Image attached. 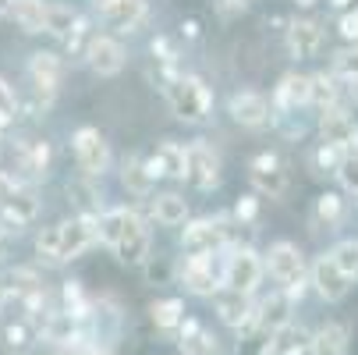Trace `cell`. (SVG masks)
I'll use <instances>...</instances> for the list:
<instances>
[{"label": "cell", "instance_id": "1", "mask_svg": "<svg viewBox=\"0 0 358 355\" xmlns=\"http://www.w3.org/2000/svg\"><path fill=\"white\" fill-rule=\"evenodd\" d=\"M99 228V242L114 249V256L121 263H145L149 260V228L142 224V217L128 207L107 210L103 217H96Z\"/></svg>", "mask_w": 358, "mask_h": 355}, {"label": "cell", "instance_id": "2", "mask_svg": "<svg viewBox=\"0 0 358 355\" xmlns=\"http://www.w3.org/2000/svg\"><path fill=\"white\" fill-rule=\"evenodd\" d=\"M167 107L174 118L188 121V125H199L206 121L210 107H213V96L206 89V82L195 78V75H174L167 82Z\"/></svg>", "mask_w": 358, "mask_h": 355}, {"label": "cell", "instance_id": "3", "mask_svg": "<svg viewBox=\"0 0 358 355\" xmlns=\"http://www.w3.org/2000/svg\"><path fill=\"white\" fill-rule=\"evenodd\" d=\"M263 267L273 274L277 284H284V291H287L291 298H301V291H305V260H301L298 245H291V242L270 245Z\"/></svg>", "mask_w": 358, "mask_h": 355}, {"label": "cell", "instance_id": "4", "mask_svg": "<svg viewBox=\"0 0 358 355\" xmlns=\"http://www.w3.org/2000/svg\"><path fill=\"white\" fill-rule=\"evenodd\" d=\"M181 281L192 295L210 298L224 288V263L217 260V252H188V260L181 263Z\"/></svg>", "mask_w": 358, "mask_h": 355}, {"label": "cell", "instance_id": "5", "mask_svg": "<svg viewBox=\"0 0 358 355\" xmlns=\"http://www.w3.org/2000/svg\"><path fill=\"white\" fill-rule=\"evenodd\" d=\"M57 228V256L61 263L64 260H78L82 252H89L96 242H99V228H96V217H71L64 224H54Z\"/></svg>", "mask_w": 358, "mask_h": 355}, {"label": "cell", "instance_id": "6", "mask_svg": "<svg viewBox=\"0 0 358 355\" xmlns=\"http://www.w3.org/2000/svg\"><path fill=\"white\" fill-rule=\"evenodd\" d=\"M263 281V260L255 256V252L248 245L234 249L231 256L224 260V288L231 291H255V284Z\"/></svg>", "mask_w": 358, "mask_h": 355}, {"label": "cell", "instance_id": "7", "mask_svg": "<svg viewBox=\"0 0 358 355\" xmlns=\"http://www.w3.org/2000/svg\"><path fill=\"white\" fill-rule=\"evenodd\" d=\"M29 78H32V92H36V107L50 104L64 78V61L57 54H50V50H39V54H32L29 61Z\"/></svg>", "mask_w": 358, "mask_h": 355}, {"label": "cell", "instance_id": "8", "mask_svg": "<svg viewBox=\"0 0 358 355\" xmlns=\"http://www.w3.org/2000/svg\"><path fill=\"white\" fill-rule=\"evenodd\" d=\"M75 157H78V167L89 178L103 174L110 167V146H107L103 132L99 128H78L75 132Z\"/></svg>", "mask_w": 358, "mask_h": 355}, {"label": "cell", "instance_id": "9", "mask_svg": "<svg viewBox=\"0 0 358 355\" xmlns=\"http://www.w3.org/2000/svg\"><path fill=\"white\" fill-rule=\"evenodd\" d=\"M185 178L195 188H213L220 181V157L213 153V146L206 142L185 146Z\"/></svg>", "mask_w": 358, "mask_h": 355}, {"label": "cell", "instance_id": "10", "mask_svg": "<svg viewBox=\"0 0 358 355\" xmlns=\"http://www.w3.org/2000/svg\"><path fill=\"white\" fill-rule=\"evenodd\" d=\"M248 174H252V185L259 192H266L270 199H280L287 192V171H284V164L273 153H259L252 160Z\"/></svg>", "mask_w": 358, "mask_h": 355}, {"label": "cell", "instance_id": "11", "mask_svg": "<svg viewBox=\"0 0 358 355\" xmlns=\"http://www.w3.org/2000/svg\"><path fill=\"white\" fill-rule=\"evenodd\" d=\"M185 252H220L227 245V231H224V217L217 221H195L185 228L181 235Z\"/></svg>", "mask_w": 358, "mask_h": 355}, {"label": "cell", "instance_id": "12", "mask_svg": "<svg viewBox=\"0 0 358 355\" xmlns=\"http://www.w3.org/2000/svg\"><path fill=\"white\" fill-rule=\"evenodd\" d=\"M313 284H316V291H320L327 302H341L355 281L334 263V256H320V260L313 263Z\"/></svg>", "mask_w": 358, "mask_h": 355}, {"label": "cell", "instance_id": "13", "mask_svg": "<svg viewBox=\"0 0 358 355\" xmlns=\"http://www.w3.org/2000/svg\"><path fill=\"white\" fill-rule=\"evenodd\" d=\"M320 135L323 142L337 146V149H348V153H358V125L344 114V111H327L320 118Z\"/></svg>", "mask_w": 358, "mask_h": 355}, {"label": "cell", "instance_id": "14", "mask_svg": "<svg viewBox=\"0 0 358 355\" xmlns=\"http://www.w3.org/2000/svg\"><path fill=\"white\" fill-rule=\"evenodd\" d=\"M85 57H89V64H92L96 75L110 78V75H117V71L124 68V46H121L114 36H96Z\"/></svg>", "mask_w": 358, "mask_h": 355}, {"label": "cell", "instance_id": "15", "mask_svg": "<svg viewBox=\"0 0 358 355\" xmlns=\"http://www.w3.org/2000/svg\"><path fill=\"white\" fill-rule=\"evenodd\" d=\"M231 118L245 128H263L270 121V104H266V96L259 92H238L231 96Z\"/></svg>", "mask_w": 358, "mask_h": 355}, {"label": "cell", "instance_id": "16", "mask_svg": "<svg viewBox=\"0 0 358 355\" xmlns=\"http://www.w3.org/2000/svg\"><path fill=\"white\" fill-rule=\"evenodd\" d=\"M291 309H294V298L287 291H273L259 306V313H255V323H259L263 330H270V334H280L291 323Z\"/></svg>", "mask_w": 358, "mask_h": 355}, {"label": "cell", "instance_id": "17", "mask_svg": "<svg viewBox=\"0 0 358 355\" xmlns=\"http://www.w3.org/2000/svg\"><path fill=\"white\" fill-rule=\"evenodd\" d=\"M145 171L152 178H185V146L181 142H160L157 153L145 160Z\"/></svg>", "mask_w": 358, "mask_h": 355}, {"label": "cell", "instance_id": "18", "mask_svg": "<svg viewBox=\"0 0 358 355\" xmlns=\"http://www.w3.org/2000/svg\"><path fill=\"white\" fill-rule=\"evenodd\" d=\"M15 164H18V171L25 178H46V167H50V146H46V139H25V142H18Z\"/></svg>", "mask_w": 358, "mask_h": 355}, {"label": "cell", "instance_id": "19", "mask_svg": "<svg viewBox=\"0 0 358 355\" xmlns=\"http://www.w3.org/2000/svg\"><path fill=\"white\" fill-rule=\"evenodd\" d=\"M217 313H220V320L227 327H238V330L255 320V313L248 306V295L245 291H231V288H220L217 291Z\"/></svg>", "mask_w": 358, "mask_h": 355}, {"label": "cell", "instance_id": "20", "mask_svg": "<svg viewBox=\"0 0 358 355\" xmlns=\"http://www.w3.org/2000/svg\"><path fill=\"white\" fill-rule=\"evenodd\" d=\"M287 46H291L294 57L309 61V57L320 54V46H323V29L316 22H294L287 29Z\"/></svg>", "mask_w": 358, "mask_h": 355}, {"label": "cell", "instance_id": "21", "mask_svg": "<svg viewBox=\"0 0 358 355\" xmlns=\"http://www.w3.org/2000/svg\"><path fill=\"white\" fill-rule=\"evenodd\" d=\"M99 15H103V22L110 29H135L145 15V0H114V4H99Z\"/></svg>", "mask_w": 358, "mask_h": 355}, {"label": "cell", "instance_id": "22", "mask_svg": "<svg viewBox=\"0 0 358 355\" xmlns=\"http://www.w3.org/2000/svg\"><path fill=\"white\" fill-rule=\"evenodd\" d=\"M313 355H348V327L344 323H327L309 337Z\"/></svg>", "mask_w": 358, "mask_h": 355}, {"label": "cell", "instance_id": "23", "mask_svg": "<svg viewBox=\"0 0 358 355\" xmlns=\"http://www.w3.org/2000/svg\"><path fill=\"white\" fill-rule=\"evenodd\" d=\"M273 99H277V111H284V114L294 111L298 104H309V78L305 75H284Z\"/></svg>", "mask_w": 358, "mask_h": 355}, {"label": "cell", "instance_id": "24", "mask_svg": "<svg viewBox=\"0 0 358 355\" xmlns=\"http://www.w3.org/2000/svg\"><path fill=\"white\" fill-rule=\"evenodd\" d=\"M181 355H217V337L195 320H181Z\"/></svg>", "mask_w": 358, "mask_h": 355}, {"label": "cell", "instance_id": "25", "mask_svg": "<svg viewBox=\"0 0 358 355\" xmlns=\"http://www.w3.org/2000/svg\"><path fill=\"white\" fill-rule=\"evenodd\" d=\"M152 217H157L160 224H167V228L185 224V217H188V202H185L178 192H164V195L152 199Z\"/></svg>", "mask_w": 358, "mask_h": 355}, {"label": "cell", "instance_id": "26", "mask_svg": "<svg viewBox=\"0 0 358 355\" xmlns=\"http://www.w3.org/2000/svg\"><path fill=\"white\" fill-rule=\"evenodd\" d=\"M273 344H277V334H270V330H263L259 323H248V327H241V341H238V355H270L273 351Z\"/></svg>", "mask_w": 358, "mask_h": 355}, {"label": "cell", "instance_id": "27", "mask_svg": "<svg viewBox=\"0 0 358 355\" xmlns=\"http://www.w3.org/2000/svg\"><path fill=\"white\" fill-rule=\"evenodd\" d=\"M15 22L25 29V32H43V18H46V4L43 0H11V11Z\"/></svg>", "mask_w": 358, "mask_h": 355}, {"label": "cell", "instance_id": "28", "mask_svg": "<svg viewBox=\"0 0 358 355\" xmlns=\"http://www.w3.org/2000/svg\"><path fill=\"white\" fill-rule=\"evenodd\" d=\"M149 316H152V323H157L160 330H174L185 320V302L181 298H160V302H152Z\"/></svg>", "mask_w": 358, "mask_h": 355}, {"label": "cell", "instance_id": "29", "mask_svg": "<svg viewBox=\"0 0 358 355\" xmlns=\"http://www.w3.org/2000/svg\"><path fill=\"white\" fill-rule=\"evenodd\" d=\"M124 185H128V192H135V195H149L152 192V178L149 171H145V160L142 157H131V160H124Z\"/></svg>", "mask_w": 358, "mask_h": 355}, {"label": "cell", "instance_id": "30", "mask_svg": "<svg viewBox=\"0 0 358 355\" xmlns=\"http://www.w3.org/2000/svg\"><path fill=\"white\" fill-rule=\"evenodd\" d=\"M75 22H78V15H75L71 8H64V4H46L43 32H50V36H68V32L75 29Z\"/></svg>", "mask_w": 358, "mask_h": 355}, {"label": "cell", "instance_id": "31", "mask_svg": "<svg viewBox=\"0 0 358 355\" xmlns=\"http://www.w3.org/2000/svg\"><path fill=\"white\" fill-rule=\"evenodd\" d=\"M61 295H64V313H71L75 320H85V316L92 313V298L85 295L82 281H68Z\"/></svg>", "mask_w": 358, "mask_h": 355}, {"label": "cell", "instance_id": "32", "mask_svg": "<svg viewBox=\"0 0 358 355\" xmlns=\"http://www.w3.org/2000/svg\"><path fill=\"white\" fill-rule=\"evenodd\" d=\"M341 221H344V199L334 195V192L320 195L316 199V224L320 228H337Z\"/></svg>", "mask_w": 358, "mask_h": 355}, {"label": "cell", "instance_id": "33", "mask_svg": "<svg viewBox=\"0 0 358 355\" xmlns=\"http://www.w3.org/2000/svg\"><path fill=\"white\" fill-rule=\"evenodd\" d=\"M15 118H18V96H15V89L4 78H0V142L8 139Z\"/></svg>", "mask_w": 358, "mask_h": 355}, {"label": "cell", "instance_id": "34", "mask_svg": "<svg viewBox=\"0 0 358 355\" xmlns=\"http://www.w3.org/2000/svg\"><path fill=\"white\" fill-rule=\"evenodd\" d=\"M334 99H337V85L330 75H313L309 78V104H320L323 111L334 107Z\"/></svg>", "mask_w": 358, "mask_h": 355}, {"label": "cell", "instance_id": "35", "mask_svg": "<svg viewBox=\"0 0 358 355\" xmlns=\"http://www.w3.org/2000/svg\"><path fill=\"white\" fill-rule=\"evenodd\" d=\"M330 256H334V263H337L351 281H358V238H355V242H341Z\"/></svg>", "mask_w": 358, "mask_h": 355}, {"label": "cell", "instance_id": "36", "mask_svg": "<svg viewBox=\"0 0 358 355\" xmlns=\"http://www.w3.org/2000/svg\"><path fill=\"white\" fill-rule=\"evenodd\" d=\"M64 39H68V54H82V57H85L96 36H92L89 22H82V18H78V22H75V29H71V32H68Z\"/></svg>", "mask_w": 358, "mask_h": 355}, {"label": "cell", "instance_id": "37", "mask_svg": "<svg viewBox=\"0 0 358 355\" xmlns=\"http://www.w3.org/2000/svg\"><path fill=\"white\" fill-rule=\"evenodd\" d=\"M4 337H8V344L15 348V351H29V344H32V327H29V320H18V323H8V330H4Z\"/></svg>", "mask_w": 358, "mask_h": 355}, {"label": "cell", "instance_id": "38", "mask_svg": "<svg viewBox=\"0 0 358 355\" xmlns=\"http://www.w3.org/2000/svg\"><path fill=\"white\" fill-rule=\"evenodd\" d=\"M334 71L355 82L358 78V50H341V54H334Z\"/></svg>", "mask_w": 358, "mask_h": 355}, {"label": "cell", "instance_id": "39", "mask_svg": "<svg viewBox=\"0 0 358 355\" xmlns=\"http://www.w3.org/2000/svg\"><path fill=\"white\" fill-rule=\"evenodd\" d=\"M337 174H341V181H344V188L358 195V153H348V157L341 160V167H337Z\"/></svg>", "mask_w": 358, "mask_h": 355}, {"label": "cell", "instance_id": "40", "mask_svg": "<svg viewBox=\"0 0 358 355\" xmlns=\"http://www.w3.org/2000/svg\"><path fill=\"white\" fill-rule=\"evenodd\" d=\"M341 149L337 146H330V142H323L320 149H316V157H313V164L320 167V171H327V167H341Z\"/></svg>", "mask_w": 358, "mask_h": 355}, {"label": "cell", "instance_id": "41", "mask_svg": "<svg viewBox=\"0 0 358 355\" xmlns=\"http://www.w3.org/2000/svg\"><path fill=\"white\" fill-rule=\"evenodd\" d=\"M145 277L152 284H167L171 281V263L167 260H145Z\"/></svg>", "mask_w": 358, "mask_h": 355}, {"label": "cell", "instance_id": "42", "mask_svg": "<svg viewBox=\"0 0 358 355\" xmlns=\"http://www.w3.org/2000/svg\"><path fill=\"white\" fill-rule=\"evenodd\" d=\"M255 217H259V202H255L252 195H245V199L238 202V210H234V221H241V224H255Z\"/></svg>", "mask_w": 358, "mask_h": 355}, {"label": "cell", "instance_id": "43", "mask_svg": "<svg viewBox=\"0 0 358 355\" xmlns=\"http://www.w3.org/2000/svg\"><path fill=\"white\" fill-rule=\"evenodd\" d=\"M22 228H25V224H22V221H18V217L8 210V207H0V235H18Z\"/></svg>", "mask_w": 358, "mask_h": 355}, {"label": "cell", "instance_id": "44", "mask_svg": "<svg viewBox=\"0 0 358 355\" xmlns=\"http://www.w3.org/2000/svg\"><path fill=\"white\" fill-rule=\"evenodd\" d=\"M273 348H280V355H305V334H298V337H291V341H277Z\"/></svg>", "mask_w": 358, "mask_h": 355}, {"label": "cell", "instance_id": "45", "mask_svg": "<svg viewBox=\"0 0 358 355\" xmlns=\"http://www.w3.org/2000/svg\"><path fill=\"white\" fill-rule=\"evenodd\" d=\"M22 185L15 181V174H8V171H0V202H4V199H11L15 192H18Z\"/></svg>", "mask_w": 358, "mask_h": 355}, {"label": "cell", "instance_id": "46", "mask_svg": "<svg viewBox=\"0 0 358 355\" xmlns=\"http://www.w3.org/2000/svg\"><path fill=\"white\" fill-rule=\"evenodd\" d=\"M341 36L358 39V15H341Z\"/></svg>", "mask_w": 358, "mask_h": 355}, {"label": "cell", "instance_id": "47", "mask_svg": "<svg viewBox=\"0 0 358 355\" xmlns=\"http://www.w3.org/2000/svg\"><path fill=\"white\" fill-rule=\"evenodd\" d=\"M334 4V11H341V15H358V0H330Z\"/></svg>", "mask_w": 358, "mask_h": 355}, {"label": "cell", "instance_id": "48", "mask_svg": "<svg viewBox=\"0 0 358 355\" xmlns=\"http://www.w3.org/2000/svg\"><path fill=\"white\" fill-rule=\"evenodd\" d=\"M8 256V235H0V260Z\"/></svg>", "mask_w": 358, "mask_h": 355}, {"label": "cell", "instance_id": "49", "mask_svg": "<svg viewBox=\"0 0 358 355\" xmlns=\"http://www.w3.org/2000/svg\"><path fill=\"white\" fill-rule=\"evenodd\" d=\"M4 302H8V291H4V281H0V309H4Z\"/></svg>", "mask_w": 358, "mask_h": 355}, {"label": "cell", "instance_id": "50", "mask_svg": "<svg viewBox=\"0 0 358 355\" xmlns=\"http://www.w3.org/2000/svg\"><path fill=\"white\" fill-rule=\"evenodd\" d=\"M11 11V0H0V15H8Z\"/></svg>", "mask_w": 358, "mask_h": 355}, {"label": "cell", "instance_id": "51", "mask_svg": "<svg viewBox=\"0 0 358 355\" xmlns=\"http://www.w3.org/2000/svg\"><path fill=\"white\" fill-rule=\"evenodd\" d=\"M351 96H355V104H358V78L351 82Z\"/></svg>", "mask_w": 358, "mask_h": 355}, {"label": "cell", "instance_id": "52", "mask_svg": "<svg viewBox=\"0 0 358 355\" xmlns=\"http://www.w3.org/2000/svg\"><path fill=\"white\" fill-rule=\"evenodd\" d=\"M298 4H301V8H313V4H316V0H298Z\"/></svg>", "mask_w": 358, "mask_h": 355}, {"label": "cell", "instance_id": "53", "mask_svg": "<svg viewBox=\"0 0 358 355\" xmlns=\"http://www.w3.org/2000/svg\"><path fill=\"white\" fill-rule=\"evenodd\" d=\"M99 4H114V0H96V8H99Z\"/></svg>", "mask_w": 358, "mask_h": 355}, {"label": "cell", "instance_id": "54", "mask_svg": "<svg viewBox=\"0 0 358 355\" xmlns=\"http://www.w3.org/2000/svg\"><path fill=\"white\" fill-rule=\"evenodd\" d=\"M92 355H110V351H92Z\"/></svg>", "mask_w": 358, "mask_h": 355}]
</instances>
